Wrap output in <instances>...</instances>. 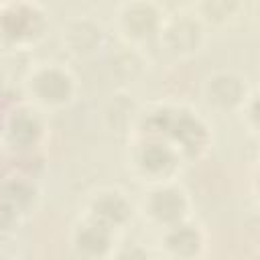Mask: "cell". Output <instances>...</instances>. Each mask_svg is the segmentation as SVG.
I'll return each instance as SVG.
<instances>
[{
    "mask_svg": "<svg viewBox=\"0 0 260 260\" xmlns=\"http://www.w3.org/2000/svg\"><path fill=\"white\" fill-rule=\"evenodd\" d=\"M132 134L154 136L171 144L183 162L201 160L213 142L209 122L191 106L181 102H148L134 112Z\"/></svg>",
    "mask_w": 260,
    "mask_h": 260,
    "instance_id": "obj_1",
    "label": "cell"
},
{
    "mask_svg": "<svg viewBox=\"0 0 260 260\" xmlns=\"http://www.w3.org/2000/svg\"><path fill=\"white\" fill-rule=\"evenodd\" d=\"M24 98L41 112H61L79 95L75 73L59 61L35 63L22 79Z\"/></svg>",
    "mask_w": 260,
    "mask_h": 260,
    "instance_id": "obj_2",
    "label": "cell"
},
{
    "mask_svg": "<svg viewBox=\"0 0 260 260\" xmlns=\"http://www.w3.org/2000/svg\"><path fill=\"white\" fill-rule=\"evenodd\" d=\"M126 167L138 183L154 187L177 181L185 162L179 152L165 140L132 134L126 148Z\"/></svg>",
    "mask_w": 260,
    "mask_h": 260,
    "instance_id": "obj_3",
    "label": "cell"
},
{
    "mask_svg": "<svg viewBox=\"0 0 260 260\" xmlns=\"http://www.w3.org/2000/svg\"><path fill=\"white\" fill-rule=\"evenodd\" d=\"M49 138L45 112L26 100L0 116V146L12 156H32Z\"/></svg>",
    "mask_w": 260,
    "mask_h": 260,
    "instance_id": "obj_4",
    "label": "cell"
},
{
    "mask_svg": "<svg viewBox=\"0 0 260 260\" xmlns=\"http://www.w3.org/2000/svg\"><path fill=\"white\" fill-rule=\"evenodd\" d=\"M49 20L37 2H0V49L24 51L43 41Z\"/></svg>",
    "mask_w": 260,
    "mask_h": 260,
    "instance_id": "obj_5",
    "label": "cell"
},
{
    "mask_svg": "<svg viewBox=\"0 0 260 260\" xmlns=\"http://www.w3.org/2000/svg\"><path fill=\"white\" fill-rule=\"evenodd\" d=\"M138 211L150 225L165 230L175 223L191 219L193 199L181 183H177V181L162 183V185L148 187L144 191Z\"/></svg>",
    "mask_w": 260,
    "mask_h": 260,
    "instance_id": "obj_6",
    "label": "cell"
},
{
    "mask_svg": "<svg viewBox=\"0 0 260 260\" xmlns=\"http://www.w3.org/2000/svg\"><path fill=\"white\" fill-rule=\"evenodd\" d=\"M165 10L156 2L134 0L124 2L116 8V32L130 49H144L146 45H156L158 30L165 20Z\"/></svg>",
    "mask_w": 260,
    "mask_h": 260,
    "instance_id": "obj_7",
    "label": "cell"
},
{
    "mask_svg": "<svg viewBox=\"0 0 260 260\" xmlns=\"http://www.w3.org/2000/svg\"><path fill=\"white\" fill-rule=\"evenodd\" d=\"M205 28L191 10L167 14L156 37V47L171 59H189L201 51Z\"/></svg>",
    "mask_w": 260,
    "mask_h": 260,
    "instance_id": "obj_8",
    "label": "cell"
},
{
    "mask_svg": "<svg viewBox=\"0 0 260 260\" xmlns=\"http://www.w3.org/2000/svg\"><path fill=\"white\" fill-rule=\"evenodd\" d=\"M252 91L248 77L236 69H215L201 83L203 102L219 114H238Z\"/></svg>",
    "mask_w": 260,
    "mask_h": 260,
    "instance_id": "obj_9",
    "label": "cell"
},
{
    "mask_svg": "<svg viewBox=\"0 0 260 260\" xmlns=\"http://www.w3.org/2000/svg\"><path fill=\"white\" fill-rule=\"evenodd\" d=\"M134 203L120 187H98L85 195L81 215L120 234L134 217Z\"/></svg>",
    "mask_w": 260,
    "mask_h": 260,
    "instance_id": "obj_10",
    "label": "cell"
},
{
    "mask_svg": "<svg viewBox=\"0 0 260 260\" xmlns=\"http://www.w3.org/2000/svg\"><path fill=\"white\" fill-rule=\"evenodd\" d=\"M158 250L165 260H203L207 252V232L193 219L175 223L160 230Z\"/></svg>",
    "mask_w": 260,
    "mask_h": 260,
    "instance_id": "obj_11",
    "label": "cell"
},
{
    "mask_svg": "<svg viewBox=\"0 0 260 260\" xmlns=\"http://www.w3.org/2000/svg\"><path fill=\"white\" fill-rule=\"evenodd\" d=\"M69 244L81 260H110L120 246L114 230L83 215L71 225Z\"/></svg>",
    "mask_w": 260,
    "mask_h": 260,
    "instance_id": "obj_12",
    "label": "cell"
},
{
    "mask_svg": "<svg viewBox=\"0 0 260 260\" xmlns=\"http://www.w3.org/2000/svg\"><path fill=\"white\" fill-rule=\"evenodd\" d=\"M0 203L18 219L30 217L41 203V187L32 175L12 173L0 183Z\"/></svg>",
    "mask_w": 260,
    "mask_h": 260,
    "instance_id": "obj_13",
    "label": "cell"
},
{
    "mask_svg": "<svg viewBox=\"0 0 260 260\" xmlns=\"http://www.w3.org/2000/svg\"><path fill=\"white\" fill-rule=\"evenodd\" d=\"M61 41L73 57L85 59L100 53L106 45V30L91 16H73L63 24Z\"/></svg>",
    "mask_w": 260,
    "mask_h": 260,
    "instance_id": "obj_14",
    "label": "cell"
},
{
    "mask_svg": "<svg viewBox=\"0 0 260 260\" xmlns=\"http://www.w3.org/2000/svg\"><path fill=\"white\" fill-rule=\"evenodd\" d=\"M189 10L195 14V18L203 24L205 30H221L242 18V14L246 12V4L238 0H203L191 4Z\"/></svg>",
    "mask_w": 260,
    "mask_h": 260,
    "instance_id": "obj_15",
    "label": "cell"
},
{
    "mask_svg": "<svg viewBox=\"0 0 260 260\" xmlns=\"http://www.w3.org/2000/svg\"><path fill=\"white\" fill-rule=\"evenodd\" d=\"M256 98H258V93L256 91H252V95L248 98V102L240 108V118H242V124H244V128L250 132V134H254L256 136V132H258V102H256Z\"/></svg>",
    "mask_w": 260,
    "mask_h": 260,
    "instance_id": "obj_16",
    "label": "cell"
},
{
    "mask_svg": "<svg viewBox=\"0 0 260 260\" xmlns=\"http://www.w3.org/2000/svg\"><path fill=\"white\" fill-rule=\"evenodd\" d=\"M110 260H152V258L142 246L128 244V246H118Z\"/></svg>",
    "mask_w": 260,
    "mask_h": 260,
    "instance_id": "obj_17",
    "label": "cell"
},
{
    "mask_svg": "<svg viewBox=\"0 0 260 260\" xmlns=\"http://www.w3.org/2000/svg\"><path fill=\"white\" fill-rule=\"evenodd\" d=\"M20 221L0 203V234H6V232H10L14 225H18Z\"/></svg>",
    "mask_w": 260,
    "mask_h": 260,
    "instance_id": "obj_18",
    "label": "cell"
},
{
    "mask_svg": "<svg viewBox=\"0 0 260 260\" xmlns=\"http://www.w3.org/2000/svg\"><path fill=\"white\" fill-rule=\"evenodd\" d=\"M0 260H16V258L10 256V254H0Z\"/></svg>",
    "mask_w": 260,
    "mask_h": 260,
    "instance_id": "obj_19",
    "label": "cell"
},
{
    "mask_svg": "<svg viewBox=\"0 0 260 260\" xmlns=\"http://www.w3.org/2000/svg\"><path fill=\"white\" fill-rule=\"evenodd\" d=\"M0 87H2V69H0Z\"/></svg>",
    "mask_w": 260,
    "mask_h": 260,
    "instance_id": "obj_20",
    "label": "cell"
},
{
    "mask_svg": "<svg viewBox=\"0 0 260 260\" xmlns=\"http://www.w3.org/2000/svg\"><path fill=\"white\" fill-rule=\"evenodd\" d=\"M0 116H2V114H0Z\"/></svg>",
    "mask_w": 260,
    "mask_h": 260,
    "instance_id": "obj_21",
    "label": "cell"
}]
</instances>
